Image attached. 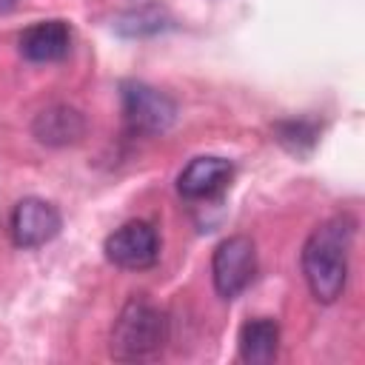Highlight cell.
Segmentation results:
<instances>
[{
  "label": "cell",
  "mask_w": 365,
  "mask_h": 365,
  "mask_svg": "<svg viewBox=\"0 0 365 365\" xmlns=\"http://www.w3.org/2000/svg\"><path fill=\"white\" fill-rule=\"evenodd\" d=\"M356 222L351 214H336L317 225L302 245V274L317 302H336L348 282V254Z\"/></svg>",
  "instance_id": "cell-1"
},
{
  "label": "cell",
  "mask_w": 365,
  "mask_h": 365,
  "mask_svg": "<svg viewBox=\"0 0 365 365\" xmlns=\"http://www.w3.org/2000/svg\"><path fill=\"white\" fill-rule=\"evenodd\" d=\"M168 339L165 314L148 299H128L111 328V356L120 362H137L160 354Z\"/></svg>",
  "instance_id": "cell-2"
},
{
  "label": "cell",
  "mask_w": 365,
  "mask_h": 365,
  "mask_svg": "<svg viewBox=\"0 0 365 365\" xmlns=\"http://www.w3.org/2000/svg\"><path fill=\"white\" fill-rule=\"evenodd\" d=\"M120 97H123L125 125L134 134H163L177 120V103L165 91H160L148 83L125 80L120 86Z\"/></svg>",
  "instance_id": "cell-3"
},
{
  "label": "cell",
  "mask_w": 365,
  "mask_h": 365,
  "mask_svg": "<svg viewBox=\"0 0 365 365\" xmlns=\"http://www.w3.org/2000/svg\"><path fill=\"white\" fill-rule=\"evenodd\" d=\"M254 274H257V248H254L251 237L234 234V237H225L214 248L211 277H214V288L222 299L240 297L251 285Z\"/></svg>",
  "instance_id": "cell-4"
},
{
  "label": "cell",
  "mask_w": 365,
  "mask_h": 365,
  "mask_svg": "<svg viewBox=\"0 0 365 365\" xmlns=\"http://www.w3.org/2000/svg\"><path fill=\"white\" fill-rule=\"evenodd\" d=\"M106 257L117 268L125 271H145L160 259V234L145 220H131L120 225L106 240Z\"/></svg>",
  "instance_id": "cell-5"
},
{
  "label": "cell",
  "mask_w": 365,
  "mask_h": 365,
  "mask_svg": "<svg viewBox=\"0 0 365 365\" xmlns=\"http://www.w3.org/2000/svg\"><path fill=\"white\" fill-rule=\"evenodd\" d=\"M60 211L40 197L20 200L9 217V234L17 248H40L51 242L60 234Z\"/></svg>",
  "instance_id": "cell-6"
},
{
  "label": "cell",
  "mask_w": 365,
  "mask_h": 365,
  "mask_svg": "<svg viewBox=\"0 0 365 365\" xmlns=\"http://www.w3.org/2000/svg\"><path fill=\"white\" fill-rule=\"evenodd\" d=\"M234 165L225 157H194L177 177V191L185 200H211L228 188Z\"/></svg>",
  "instance_id": "cell-7"
},
{
  "label": "cell",
  "mask_w": 365,
  "mask_h": 365,
  "mask_svg": "<svg viewBox=\"0 0 365 365\" xmlns=\"http://www.w3.org/2000/svg\"><path fill=\"white\" fill-rule=\"evenodd\" d=\"M17 46L29 63H57L71 48V29L63 20H40L20 34Z\"/></svg>",
  "instance_id": "cell-8"
},
{
  "label": "cell",
  "mask_w": 365,
  "mask_h": 365,
  "mask_svg": "<svg viewBox=\"0 0 365 365\" xmlns=\"http://www.w3.org/2000/svg\"><path fill=\"white\" fill-rule=\"evenodd\" d=\"M31 131L43 145H71L86 134V120L77 108L57 103L34 117Z\"/></svg>",
  "instance_id": "cell-9"
},
{
  "label": "cell",
  "mask_w": 365,
  "mask_h": 365,
  "mask_svg": "<svg viewBox=\"0 0 365 365\" xmlns=\"http://www.w3.org/2000/svg\"><path fill=\"white\" fill-rule=\"evenodd\" d=\"M240 356L251 365H265L277 356V348H279V325L277 319L271 317H257V319H248L242 328H240Z\"/></svg>",
  "instance_id": "cell-10"
},
{
  "label": "cell",
  "mask_w": 365,
  "mask_h": 365,
  "mask_svg": "<svg viewBox=\"0 0 365 365\" xmlns=\"http://www.w3.org/2000/svg\"><path fill=\"white\" fill-rule=\"evenodd\" d=\"M114 26L123 37H148L168 26V14L160 6H140V9L125 11Z\"/></svg>",
  "instance_id": "cell-11"
},
{
  "label": "cell",
  "mask_w": 365,
  "mask_h": 365,
  "mask_svg": "<svg viewBox=\"0 0 365 365\" xmlns=\"http://www.w3.org/2000/svg\"><path fill=\"white\" fill-rule=\"evenodd\" d=\"M274 131H277V140L288 151H297V154L308 151L317 143V134H319L314 120H282V123H277Z\"/></svg>",
  "instance_id": "cell-12"
},
{
  "label": "cell",
  "mask_w": 365,
  "mask_h": 365,
  "mask_svg": "<svg viewBox=\"0 0 365 365\" xmlns=\"http://www.w3.org/2000/svg\"><path fill=\"white\" fill-rule=\"evenodd\" d=\"M9 6H14V0H0V9H9Z\"/></svg>",
  "instance_id": "cell-13"
}]
</instances>
